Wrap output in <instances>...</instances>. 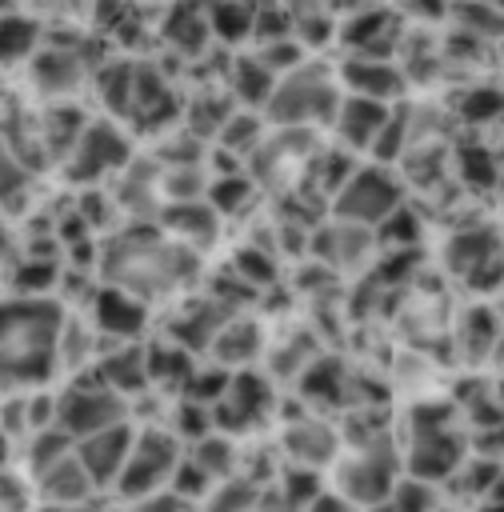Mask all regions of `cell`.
Returning <instances> with one entry per match:
<instances>
[{
    "label": "cell",
    "mask_w": 504,
    "mask_h": 512,
    "mask_svg": "<svg viewBox=\"0 0 504 512\" xmlns=\"http://www.w3.org/2000/svg\"><path fill=\"white\" fill-rule=\"evenodd\" d=\"M96 268H100L104 284L124 288V292H132L136 300H144L152 308L156 300H168L184 284L196 280L200 256L192 248L176 244L172 236H164L160 228L140 224V228H128V232L112 236L104 244V256H100Z\"/></svg>",
    "instance_id": "1"
},
{
    "label": "cell",
    "mask_w": 504,
    "mask_h": 512,
    "mask_svg": "<svg viewBox=\"0 0 504 512\" xmlns=\"http://www.w3.org/2000/svg\"><path fill=\"white\" fill-rule=\"evenodd\" d=\"M64 308L52 296H12L0 304V392H36L56 376Z\"/></svg>",
    "instance_id": "2"
},
{
    "label": "cell",
    "mask_w": 504,
    "mask_h": 512,
    "mask_svg": "<svg viewBox=\"0 0 504 512\" xmlns=\"http://www.w3.org/2000/svg\"><path fill=\"white\" fill-rule=\"evenodd\" d=\"M340 84L336 72H328L320 60H304L292 72H284L264 104V120L272 128H308L316 132L320 124H332V112L340 104Z\"/></svg>",
    "instance_id": "3"
},
{
    "label": "cell",
    "mask_w": 504,
    "mask_h": 512,
    "mask_svg": "<svg viewBox=\"0 0 504 512\" xmlns=\"http://www.w3.org/2000/svg\"><path fill=\"white\" fill-rule=\"evenodd\" d=\"M468 456V436L456 428L452 404H416L408 416V452L404 472L420 480H448Z\"/></svg>",
    "instance_id": "4"
},
{
    "label": "cell",
    "mask_w": 504,
    "mask_h": 512,
    "mask_svg": "<svg viewBox=\"0 0 504 512\" xmlns=\"http://www.w3.org/2000/svg\"><path fill=\"white\" fill-rule=\"evenodd\" d=\"M408 200L404 180L388 164H356L348 180L332 192V220L360 224V228H380L400 204Z\"/></svg>",
    "instance_id": "5"
},
{
    "label": "cell",
    "mask_w": 504,
    "mask_h": 512,
    "mask_svg": "<svg viewBox=\"0 0 504 512\" xmlns=\"http://www.w3.org/2000/svg\"><path fill=\"white\" fill-rule=\"evenodd\" d=\"M52 396H56V416H52V424H56L64 436H72V444L84 440V436H92V432H100V428H112V424H120V420H132V416H128L132 404H128L124 396H116L112 388H104L92 368H88V372H76L72 384H64V388L52 392Z\"/></svg>",
    "instance_id": "6"
},
{
    "label": "cell",
    "mask_w": 504,
    "mask_h": 512,
    "mask_svg": "<svg viewBox=\"0 0 504 512\" xmlns=\"http://www.w3.org/2000/svg\"><path fill=\"white\" fill-rule=\"evenodd\" d=\"M400 476L404 460L392 452L388 436L352 444V452L336 460V496H344L356 508H380Z\"/></svg>",
    "instance_id": "7"
},
{
    "label": "cell",
    "mask_w": 504,
    "mask_h": 512,
    "mask_svg": "<svg viewBox=\"0 0 504 512\" xmlns=\"http://www.w3.org/2000/svg\"><path fill=\"white\" fill-rule=\"evenodd\" d=\"M184 456V444L164 428V424H148V428H136V440H132V452L116 476V492L124 500H144L152 492H164L168 480H172V468L180 464Z\"/></svg>",
    "instance_id": "8"
},
{
    "label": "cell",
    "mask_w": 504,
    "mask_h": 512,
    "mask_svg": "<svg viewBox=\"0 0 504 512\" xmlns=\"http://www.w3.org/2000/svg\"><path fill=\"white\" fill-rule=\"evenodd\" d=\"M64 160V176L72 184H100L104 176L124 172V164L132 160V140L116 120H84Z\"/></svg>",
    "instance_id": "9"
},
{
    "label": "cell",
    "mask_w": 504,
    "mask_h": 512,
    "mask_svg": "<svg viewBox=\"0 0 504 512\" xmlns=\"http://www.w3.org/2000/svg\"><path fill=\"white\" fill-rule=\"evenodd\" d=\"M276 412V388L272 376L260 368H240L228 380V392L212 408V428L224 436H248Z\"/></svg>",
    "instance_id": "10"
},
{
    "label": "cell",
    "mask_w": 504,
    "mask_h": 512,
    "mask_svg": "<svg viewBox=\"0 0 504 512\" xmlns=\"http://www.w3.org/2000/svg\"><path fill=\"white\" fill-rule=\"evenodd\" d=\"M444 264L460 280H468L476 292H492L504 284V240L496 228H460L444 244Z\"/></svg>",
    "instance_id": "11"
},
{
    "label": "cell",
    "mask_w": 504,
    "mask_h": 512,
    "mask_svg": "<svg viewBox=\"0 0 504 512\" xmlns=\"http://www.w3.org/2000/svg\"><path fill=\"white\" fill-rule=\"evenodd\" d=\"M400 16L396 8H388V0L376 4H356L336 20V40L348 48V56H376V60H392V40L400 36Z\"/></svg>",
    "instance_id": "12"
},
{
    "label": "cell",
    "mask_w": 504,
    "mask_h": 512,
    "mask_svg": "<svg viewBox=\"0 0 504 512\" xmlns=\"http://www.w3.org/2000/svg\"><path fill=\"white\" fill-rule=\"evenodd\" d=\"M88 324L108 344H136L144 336V328H148V304L136 300L124 288L96 284L92 296H88Z\"/></svg>",
    "instance_id": "13"
},
{
    "label": "cell",
    "mask_w": 504,
    "mask_h": 512,
    "mask_svg": "<svg viewBox=\"0 0 504 512\" xmlns=\"http://www.w3.org/2000/svg\"><path fill=\"white\" fill-rule=\"evenodd\" d=\"M280 448L288 456V464H300V468H332L340 460V448H344V436L316 412H300L296 420H284V432H280Z\"/></svg>",
    "instance_id": "14"
},
{
    "label": "cell",
    "mask_w": 504,
    "mask_h": 512,
    "mask_svg": "<svg viewBox=\"0 0 504 512\" xmlns=\"http://www.w3.org/2000/svg\"><path fill=\"white\" fill-rule=\"evenodd\" d=\"M392 108L396 104H376V100H364V96H340L328 128H332L336 144L360 160V156H372V148H376Z\"/></svg>",
    "instance_id": "15"
},
{
    "label": "cell",
    "mask_w": 504,
    "mask_h": 512,
    "mask_svg": "<svg viewBox=\"0 0 504 512\" xmlns=\"http://www.w3.org/2000/svg\"><path fill=\"white\" fill-rule=\"evenodd\" d=\"M336 84L344 96H364L376 104H396L408 92V80L396 60H376V56H348L336 68Z\"/></svg>",
    "instance_id": "16"
},
{
    "label": "cell",
    "mask_w": 504,
    "mask_h": 512,
    "mask_svg": "<svg viewBox=\"0 0 504 512\" xmlns=\"http://www.w3.org/2000/svg\"><path fill=\"white\" fill-rule=\"evenodd\" d=\"M132 440H136V424L132 420H120L112 428H100L84 440H76V460L84 464V472L92 476L96 488H108L116 484L128 452H132Z\"/></svg>",
    "instance_id": "17"
},
{
    "label": "cell",
    "mask_w": 504,
    "mask_h": 512,
    "mask_svg": "<svg viewBox=\"0 0 504 512\" xmlns=\"http://www.w3.org/2000/svg\"><path fill=\"white\" fill-rule=\"evenodd\" d=\"M376 248V232L372 228H360V224H344V220H332L324 228L312 232V252L320 264L336 268V272H356L368 264Z\"/></svg>",
    "instance_id": "18"
},
{
    "label": "cell",
    "mask_w": 504,
    "mask_h": 512,
    "mask_svg": "<svg viewBox=\"0 0 504 512\" xmlns=\"http://www.w3.org/2000/svg\"><path fill=\"white\" fill-rule=\"evenodd\" d=\"M160 232H168L176 244L192 248L196 256L220 240V216L208 208V200H184L160 208Z\"/></svg>",
    "instance_id": "19"
},
{
    "label": "cell",
    "mask_w": 504,
    "mask_h": 512,
    "mask_svg": "<svg viewBox=\"0 0 504 512\" xmlns=\"http://www.w3.org/2000/svg\"><path fill=\"white\" fill-rule=\"evenodd\" d=\"M92 372H96V380H100L104 388H112V392L124 396L128 404H132L140 392L152 388V384H148V360H144V344H140V340H136V344H112V352H100V356H96Z\"/></svg>",
    "instance_id": "20"
},
{
    "label": "cell",
    "mask_w": 504,
    "mask_h": 512,
    "mask_svg": "<svg viewBox=\"0 0 504 512\" xmlns=\"http://www.w3.org/2000/svg\"><path fill=\"white\" fill-rule=\"evenodd\" d=\"M32 488L44 496L48 508H84V504L92 500V492H96L92 476H88L84 464L76 460V448H72V456L56 460V464L44 468L40 476H32Z\"/></svg>",
    "instance_id": "21"
},
{
    "label": "cell",
    "mask_w": 504,
    "mask_h": 512,
    "mask_svg": "<svg viewBox=\"0 0 504 512\" xmlns=\"http://www.w3.org/2000/svg\"><path fill=\"white\" fill-rule=\"evenodd\" d=\"M296 396L304 408H316V416H324V408H340L348 400V372L336 356H316L300 376H296Z\"/></svg>",
    "instance_id": "22"
},
{
    "label": "cell",
    "mask_w": 504,
    "mask_h": 512,
    "mask_svg": "<svg viewBox=\"0 0 504 512\" xmlns=\"http://www.w3.org/2000/svg\"><path fill=\"white\" fill-rule=\"evenodd\" d=\"M264 352V328H260V320H252V316H232L224 328H220V336L212 340V348H208V356L216 360V364H224L228 372H240V368H252V360Z\"/></svg>",
    "instance_id": "23"
},
{
    "label": "cell",
    "mask_w": 504,
    "mask_h": 512,
    "mask_svg": "<svg viewBox=\"0 0 504 512\" xmlns=\"http://www.w3.org/2000/svg\"><path fill=\"white\" fill-rule=\"evenodd\" d=\"M144 360H148V384L152 388H184V380L192 376L196 368V356L188 348H180L176 340L160 336V340H148L144 344Z\"/></svg>",
    "instance_id": "24"
},
{
    "label": "cell",
    "mask_w": 504,
    "mask_h": 512,
    "mask_svg": "<svg viewBox=\"0 0 504 512\" xmlns=\"http://www.w3.org/2000/svg\"><path fill=\"white\" fill-rule=\"evenodd\" d=\"M276 88V76L260 64V56H240L236 64H228V92L236 96L240 108H252V112H264L268 96Z\"/></svg>",
    "instance_id": "25"
},
{
    "label": "cell",
    "mask_w": 504,
    "mask_h": 512,
    "mask_svg": "<svg viewBox=\"0 0 504 512\" xmlns=\"http://www.w3.org/2000/svg\"><path fill=\"white\" fill-rule=\"evenodd\" d=\"M264 132H268L264 112L236 108V112H228V120L220 124V132H216V148H220V152H228V160H240V156L248 160V156L260 148Z\"/></svg>",
    "instance_id": "26"
},
{
    "label": "cell",
    "mask_w": 504,
    "mask_h": 512,
    "mask_svg": "<svg viewBox=\"0 0 504 512\" xmlns=\"http://www.w3.org/2000/svg\"><path fill=\"white\" fill-rule=\"evenodd\" d=\"M260 200V184L248 176V168L228 172V176H212L208 180V208L224 220V216H240Z\"/></svg>",
    "instance_id": "27"
},
{
    "label": "cell",
    "mask_w": 504,
    "mask_h": 512,
    "mask_svg": "<svg viewBox=\"0 0 504 512\" xmlns=\"http://www.w3.org/2000/svg\"><path fill=\"white\" fill-rule=\"evenodd\" d=\"M448 20L460 28V36H504V8L496 0H452Z\"/></svg>",
    "instance_id": "28"
},
{
    "label": "cell",
    "mask_w": 504,
    "mask_h": 512,
    "mask_svg": "<svg viewBox=\"0 0 504 512\" xmlns=\"http://www.w3.org/2000/svg\"><path fill=\"white\" fill-rule=\"evenodd\" d=\"M440 500H444V496H440V484L404 472V476L392 484L388 500H384L376 512H440V508H444Z\"/></svg>",
    "instance_id": "29"
},
{
    "label": "cell",
    "mask_w": 504,
    "mask_h": 512,
    "mask_svg": "<svg viewBox=\"0 0 504 512\" xmlns=\"http://www.w3.org/2000/svg\"><path fill=\"white\" fill-rule=\"evenodd\" d=\"M188 456L220 484V480H228V476H236V460H240V452H236V440L232 436H224V432H208L204 440H196V444H188Z\"/></svg>",
    "instance_id": "30"
},
{
    "label": "cell",
    "mask_w": 504,
    "mask_h": 512,
    "mask_svg": "<svg viewBox=\"0 0 504 512\" xmlns=\"http://www.w3.org/2000/svg\"><path fill=\"white\" fill-rule=\"evenodd\" d=\"M32 80L48 92V96H60V92H68V88H76V80H80V60L76 56H68V52H36V60H32Z\"/></svg>",
    "instance_id": "31"
},
{
    "label": "cell",
    "mask_w": 504,
    "mask_h": 512,
    "mask_svg": "<svg viewBox=\"0 0 504 512\" xmlns=\"http://www.w3.org/2000/svg\"><path fill=\"white\" fill-rule=\"evenodd\" d=\"M40 44V24L28 20V16H16V12H4L0 16V64H12V60H28Z\"/></svg>",
    "instance_id": "32"
},
{
    "label": "cell",
    "mask_w": 504,
    "mask_h": 512,
    "mask_svg": "<svg viewBox=\"0 0 504 512\" xmlns=\"http://www.w3.org/2000/svg\"><path fill=\"white\" fill-rule=\"evenodd\" d=\"M228 380H232V372H228L224 364L208 360V364H196V368H192V376L184 380L180 396H184V400H192V404L216 408V400H220V396L228 392Z\"/></svg>",
    "instance_id": "33"
},
{
    "label": "cell",
    "mask_w": 504,
    "mask_h": 512,
    "mask_svg": "<svg viewBox=\"0 0 504 512\" xmlns=\"http://www.w3.org/2000/svg\"><path fill=\"white\" fill-rule=\"evenodd\" d=\"M276 492H280L296 512H304V508H308V504H316L328 488H324V472H316V468H300V464H288V468L280 472Z\"/></svg>",
    "instance_id": "34"
},
{
    "label": "cell",
    "mask_w": 504,
    "mask_h": 512,
    "mask_svg": "<svg viewBox=\"0 0 504 512\" xmlns=\"http://www.w3.org/2000/svg\"><path fill=\"white\" fill-rule=\"evenodd\" d=\"M496 476H500V464H496V460H484V456L468 460V456H464V464H460V468H456L448 480H452V492H456V496L484 500V496H492Z\"/></svg>",
    "instance_id": "35"
},
{
    "label": "cell",
    "mask_w": 504,
    "mask_h": 512,
    "mask_svg": "<svg viewBox=\"0 0 504 512\" xmlns=\"http://www.w3.org/2000/svg\"><path fill=\"white\" fill-rule=\"evenodd\" d=\"M260 484L256 480H248V476H228V480H220L212 492H208V512H252L256 508V500H260Z\"/></svg>",
    "instance_id": "36"
},
{
    "label": "cell",
    "mask_w": 504,
    "mask_h": 512,
    "mask_svg": "<svg viewBox=\"0 0 504 512\" xmlns=\"http://www.w3.org/2000/svg\"><path fill=\"white\" fill-rule=\"evenodd\" d=\"M132 80H136V64H108L100 76H96V92L104 96V108L112 116H128V104H132Z\"/></svg>",
    "instance_id": "37"
},
{
    "label": "cell",
    "mask_w": 504,
    "mask_h": 512,
    "mask_svg": "<svg viewBox=\"0 0 504 512\" xmlns=\"http://www.w3.org/2000/svg\"><path fill=\"white\" fill-rule=\"evenodd\" d=\"M168 432L188 448V444H196V440H204L208 432H216L212 428V408H204V404H192V400H176L172 404V420H168Z\"/></svg>",
    "instance_id": "38"
},
{
    "label": "cell",
    "mask_w": 504,
    "mask_h": 512,
    "mask_svg": "<svg viewBox=\"0 0 504 512\" xmlns=\"http://www.w3.org/2000/svg\"><path fill=\"white\" fill-rule=\"evenodd\" d=\"M72 436H64L56 424L52 428H40V432H32L28 436V472L32 476H40L44 468H52L56 460H64V456H72Z\"/></svg>",
    "instance_id": "39"
},
{
    "label": "cell",
    "mask_w": 504,
    "mask_h": 512,
    "mask_svg": "<svg viewBox=\"0 0 504 512\" xmlns=\"http://www.w3.org/2000/svg\"><path fill=\"white\" fill-rule=\"evenodd\" d=\"M464 328H468V340H464V348L480 360H488L492 352H496V340H500V316L492 312V308H472L468 316H464Z\"/></svg>",
    "instance_id": "40"
},
{
    "label": "cell",
    "mask_w": 504,
    "mask_h": 512,
    "mask_svg": "<svg viewBox=\"0 0 504 512\" xmlns=\"http://www.w3.org/2000/svg\"><path fill=\"white\" fill-rule=\"evenodd\" d=\"M212 488H216V480H212V476H208V472H204V468L184 452V456H180V464L172 468L168 492H172V496H180L184 504H192V500H208V492H212Z\"/></svg>",
    "instance_id": "41"
},
{
    "label": "cell",
    "mask_w": 504,
    "mask_h": 512,
    "mask_svg": "<svg viewBox=\"0 0 504 512\" xmlns=\"http://www.w3.org/2000/svg\"><path fill=\"white\" fill-rule=\"evenodd\" d=\"M460 120L468 124H492L504 116V88H472L460 96Z\"/></svg>",
    "instance_id": "42"
},
{
    "label": "cell",
    "mask_w": 504,
    "mask_h": 512,
    "mask_svg": "<svg viewBox=\"0 0 504 512\" xmlns=\"http://www.w3.org/2000/svg\"><path fill=\"white\" fill-rule=\"evenodd\" d=\"M232 268L244 276V284H248V288H260V284H268V280L276 276L272 256H268V252H260V248H240V252H236V260H232Z\"/></svg>",
    "instance_id": "43"
},
{
    "label": "cell",
    "mask_w": 504,
    "mask_h": 512,
    "mask_svg": "<svg viewBox=\"0 0 504 512\" xmlns=\"http://www.w3.org/2000/svg\"><path fill=\"white\" fill-rule=\"evenodd\" d=\"M24 272H28V276H16V280H12L16 296H48V288H52V280H56V264H48L44 256H40V260L28 256Z\"/></svg>",
    "instance_id": "44"
},
{
    "label": "cell",
    "mask_w": 504,
    "mask_h": 512,
    "mask_svg": "<svg viewBox=\"0 0 504 512\" xmlns=\"http://www.w3.org/2000/svg\"><path fill=\"white\" fill-rule=\"evenodd\" d=\"M452 12V0H396V16L424 20V24H444Z\"/></svg>",
    "instance_id": "45"
},
{
    "label": "cell",
    "mask_w": 504,
    "mask_h": 512,
    "mask_svg": "<svg viewBox=\"0 0 504 512\" xmlns=\"http://www.w3.org/2000/svg\"><path fill=\"white\" fill-rule=\"evenodd\" d=\"M460 172L472 180V184H492L496 180V164H492V156L484 152V148H460Z\"/></svg>",
    "instance_id": "46"
},
{
    "label": "cell",
    "mask_w": 504,
    "mask_h": 512,
    "mask_svg": "<svg viewBox=\"0 0 504 512\" xmlns=\"http://www.w3.org/2000/svg\"><path fill=\"white\" fill-rule=\"evenodd\" d=\"M132 512H188V504L164 488V492H152V496L136 500V504H132Z\"/></svg>",
    "instance_id": "47"
},
{
    "label": "cell",
    "mask_w": 504,
    "mask_h": 512,
    "mask_svg": "<svg viewBox=\"0 0 504 512\" xmlns=\"http://www.w3.org/2000/svg\"><path fill=\"white\" fill-rule=\"evenodd\" d=\"M304 512H360V508H356V504H348V500H344V496H336V492H324V496H320L316 504H308Z\"/></svg>",
    "instance_id": "48"
},
{
    "label": "cell",
    "mask_w": 504,
    "mask_h": 512,
    "mask_svg": "<svg viewBox=\"0 0 504 512\" xmlns=\"http://www.w3.org/2000/svg\"><path fill=\"white\" fill-rule=\"evenodd\" d=\"M252 512H296V508H292V504L272 488V492H260V500H256V508H252Z\"/></svg>",
    "instance_id": "49"
},
{
    "label": "cell",
    "mask_w": 504,
    "mask_h": 512,
    "mask_svg": "<svg viewBox=\"0 0 504 512\" xmlns=\"http://www.w3.org/2000/svg\"><path fill=\"white\" fill-rule=\"evenodd\" d=\"M492 500H504V464H500V476H496V488H492Z\"/></svg>",
    "instance_id": "50"
},
{
    "label": "cell",
    "mask_w": 504,
    "mask_h": 512,
    "mask_svg": "<svg viewBox=\"0 0 504 512\" xmlns=\"http://www.w3.org/2000/svg\"><path fill=\"white\" fill-rule=\"evenodd\" d=\"M492 360L504 368V328H500V340H496V352H492Z\"/></svg>",
    "instance_id": "51"
},
{
    "label": "cell",
    "mask_w": 504,
    "mask_h": 512,
    "mask_svg": "<svg viewBox=\"0 0 504 512\" xmlns=\"http://www.w3.org/2000/svg\"><path fill=\"white\" fill-rule=\"evenodd\" d=\"M480 512H504V500H488Z\"/></svg>",
    "instance_id": "52"
},
{
    "label": "cell",
    "mask_w": 504,
    "mask_h": 512,
    "mask_svg": "<svg viewBox=\"0 0 504 512\" xmlns=\"http://www.w3.org/2000/svg\"><path fill=\"white\" fill-rule=\"evenodd\" d=\"M4 460H8V440L0 436V468H4Z\"/></svg>",
    "instance_id": "53"
},
{
    "label": "cell",
    "mask_w": 504,
    "mask_h": 512,
    "mask_svg": "<svg viewBox=\"0 0 504 512\" xmlns=\"http://www.w3.org/2000/svg\"><path fill=\"white\" fill-rule=\"evenodd\" d=\"M44 512H84V508H44Z\"/></svg>",
    "instance_id": "54"
},
{
    "label": "cell",
    "mask_w": 504,
    "mask_h": 512,
    "mask_svg": "<svg viewBox=\"0 0 504 512\" xmlns=\"http://www.w3.org/2000/svg\"><path fill=\"white\" fill-rule=\"evenodd\" d=\"M440 512H444V508H440Z\"/></svg>",
    "instance_id": "55"
}]
</instances>
